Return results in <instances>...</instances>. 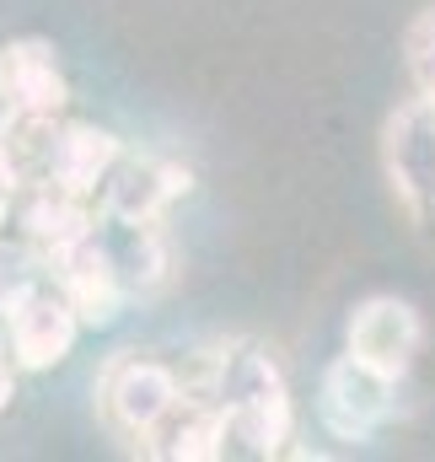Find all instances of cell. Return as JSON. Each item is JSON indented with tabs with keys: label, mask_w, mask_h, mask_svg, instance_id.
Returning a JSON list of instances; mask_svg holds the SVG:
<instances>
[{
	"label": "cell",
	"mask_w": 435,
	"mask_h": 462,
	"mask_svg": "<svg viewBox=\"0 0 435 462\" xmlns=\"http://www.w3.org/2000/svg\"><path fill=\"white\" fill-rule=\"evenodd\" d=\"M344 349H355L360 360H371L393 376H409L425 349V318L403 296H387V291L366 296V301H355V312L344 323Z\"/></svg>",
	"instance_id": "cell-7"
},
{
	"label": "cell",
	"mask_w": 435,
	"mask_h": 462,
	"mask_svg": "<svg viewBox=\"0 0 435 462\" xmlns=\"http://www.w3.org/2000/svg\"><path fill=\"white\" fill-rule=\"evenodd\" d=\"M27 189V162L16 151V140H0V231L11 226V210Z\"/></svg>",
	"instance_id": "cell-15"
},
{
	"label": "cell",
	"mask_w": 435,
	"mask_h": 462,
	"mask_svg": "<svg viewBox=\"0 0 435 462\" xmlns=\"http://www.w3.org/2000/svg\"><path fill=\"white\" fill-rule=\"evenodd\" d=\"M49 274L65 285V296L76 301V312H81L87 328H113V323H118L129 291L118 285V274L108 269V258H103V247L92 242V231H87L81 242H70L65 253H54V258H49Z\"/></svg>",
	"instance_id": "cell-12"
},
{
	"label": "cell",
	"mask_w": 435,
	"mask_h": 462,
	"mask_svg": "<svg viewBox=\"0 0 435 462\" xmlns=\"http://www.w3.org/2000/svg\"><path fill=\"white\" fill-rule=\"evenodd\" d=\"M194 189V172L183 162H167V156H118V167L108 172L103 194H97V210L108 216H129V221H162L183 194Z\"/></svg>",
	"instance_id": "cell-10"
},
{
	"label": "cell",
	"mask_w": 435,
	"mask_h": 462,
	"mask_svg": "<svg viewBox=\"0 0 435 462\" xmlns=\"http://www.w3.org/2000/svg\"><path fill=\"white\" fill-rule=\"evenodd\" d=\"M403 70H409L414 92L435 97V5H425V11L403 27Z\"/></svg>",
	"instance_id": "cell-14"
},
{
	"label": "cell",
	"mask_w": 435,
	"mask_h": 462,
	"mask_svg": "<svg viewBox=\"0 0 435 462\" xmlns=\"http://www.w3.org/2000/svg\"><path fill=\"white\" fill-rule=\"evenodd\" d=\"M16 371H22V365L11 360V349L0 345V409H5L11 398H16Z\"/></svg>",
	"instance_id": "cell-16"
},
{
	"label": "cell",
	"mask_w": 435,
	"mask_h": 462,
	"mask_svg": "<svg viewBox=\"0 0 435 462\" xmlns=\"http://www.w3.org/2000/svg\"><path fill=\"white\" fill-rule=\"evenodd\" d=\"M81 312H76V301L65 296V285L54 280V274H43L16 307H11V318H5V349H11V360L22 365V371H49V365H60L76 339H81Z\"/></svg>",
	"instance_id": "cell-5"
},
{
	"label": "cell",
	"mask_w": 435,
	"mask_h": 462,
	"mask_svg": "<svg viewBox=\"0 0 435 462\" xmlns=\"http://www.w3.org/2000/svg\"><path fill=\"white\" fill-rule=\"evenodd\" d=\"M189 387L210 393L220 403V420H226L220 457L269 462L285 452V441L296 430V403H291V382H285L280 360L258 339H226V345H216L205 355V376L189 382Z\"/></svg>",
	"instance_id": "cell-1"
},
{
	"label": "cell",
	"mask_w": 435,
	"mask_h": 462,
	"mask_svg": "<svg viewBox=\"0 0 435 462\" xmlns=\"http://www.w3.org/2000/svg\"><path fill=\"white\" fill-rule=\"evenodd\" d=\"M183 393H189V382L167 360L129 349V355H113L103 365V376H97V414L118 441L145 447L151 430L183 403Z\"/></svg>",
	"instance_id": "cell-2"
},
{
	"label": "cell",
	"mask_w": 435,
	"mask_h": 462,
	"mask_svg": "<svg viewBox=\"0 0 435 462\" xmlns=\"http://www.w3.org/2000/svg\"><path fill=\"white\" fill-rule=\"evenodd\" d=\"M382 172L393 199L420 231L435 236V97L414 92L382 124Z\"/></svg>",
	"instance_id": "cell-3"
},
{
	"label": "cell",
	"mask_w": 435,
	"mask_h": 462,
	"mask_svg": "<svg viewBox=\"0 0 435 462\" xmlns=\"http://www.w3.org/2000/svg\"><path fill=\"white\" fill-rule=\"evenodd\" d=\"M226 447V420H220V403L210 393H183V403L151 430V441L140 447L145 457L156 462H216Z\"/></svg>",
	"instance_id": "cell-13"
},
{
	"label": "cell",
	"mask_w": 435,
	"mask_h": 462,
	"mask_svg": "<svg viewBox=\"0 0 435 462\" xmlns=\"http://www.w3.org/2000/svg\"><path fill=\"white\" fill-rule=\"evenodd\" d=\"M0 97L22 114V124H54L70 103V81L60 70V49L49 38L0 43Z\"/></svg>",
	"instance_id": "cell-8"
},
{
	"label": "cell",
	"mask_w": 435,
	"mask_h": 462,
	"mask_svg": "<svg viewBox=\"0 0 435 462\" xmlns=\"http://www.w3.org/2000/svg\"><path fill=\"white\" fill-rule=\"evenodd\" d=\"M118 156H124V140L113 129H103V124H49L38 134V172L32 178H49L65 194L97 205L108 172L118 167Z\"/></svg>",
	"instance_id": "cell-6"
},
{
	"label": "cell",
	"mask_w": 435,
	"mask_h": 462,
	"mask_svg": "<svg viewBox=\"0 0 435 462\" xmlns=\"http://www.w3.org/2000/svg\"><path fill=\"white\" fill-rule=\"evenodd\" d=\"M398 382L403 376L360 360L355 349L333 355L323 365V376H318V420H323V430L333 441H349V447L371 441L398 414Z\"/></svg>",
	"instance_id": "cell-4"
},
{
	"label": "cell",
	"mask_w": 435,
	"mask_h": 462,
	"mask_svg": "<svg viewBox=\"0 0 435 462\" xmlns=\"http://www.w3.org/2000/svg\"><path fill=\"white\" fill-rule=\"evenodd\" d=\"M92 242L103 247L108 269L118 274V285L134 296H156L167 280H172V242L162 221H129V216H108L97 210L92 221Z\"/></svg>",
	"instance_id": "cell-9"
},
{
	"label": "cell",
	"mask_w": 435,
	"mask_h": 462,
	"mask_svg": "<svg viewBox=\"0 0 435 462\" xmlns=\"http://www.w3.org/2000/svg\"><path fill=\"white\" fill-rule=\"evenodd\" d=\"M92 221H97V205L65 194V189L49 183V178H27V189H22V199H16V210H11V231L27 236L43 258H54V253H65L70 242H81V236L92 231Z\"/></svg>",
	"instance_id": "cell-11"
}]
</instances>
